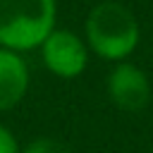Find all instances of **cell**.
Here are the masks:
<instances>
[{"instance_id": "6da1fadb", "label": "cell", "mask_w": 153, "mask_h": 153, "mask_svg": "<svg viewBox=\"0 0 153 153\" xmlns=\"http://www.w3.org/2000/svg\"><path fill=\"white\" fill-rule=\"evenodd\" d=\"M86 43L103 60H124L139 45V22L122 2H98L86 17Z\"/></svg>"}, {"instance_id": "7a4b0ae2", "label": "cell", "mask_w": 153, "mask_h": 153, "mask_svg": "<svg viewBox=\"0 0 153 153\" xmlns=\"http://www.w3.org/2000/svg\"><path fill=\"white\" fill-rule=\"evenodd\" d=\"M55 29V0H0V48L31 50Z\"/></svg>"}, {"instance_id": "3957f363", "label": "cell", "mask_w": 153, "mask_h": 153, "mask_svg": "<svg viewBox=\"0 0 153 153\" xmlns=\"http://www.w3.org/2000/svg\"><path fill=\"white\" fill-rule=\"evenodd\" d=\"M41 55L48 72H53L60 79H74L88 65L86 43L69 29H53L48 38L41 43Z\"/></svg>"}, {"instance_id": "277c9868", "label": "cell", "mask_w": 153, "mask_h": 153, "mask_svg": "<svg viewBox=\"0 0 153 153\" xmlns=\"http://www.w3.org/2000/svg\"><path fill=\"white\" fill-rule=\"evenodd\" d=\"M108 96L115 108L124 112H139L151 100V81L136 65L120 62L108 74Z\"/></svg>"}, {"instance_id": "5b68a950", "label": "cell", "mask_w": 153, "mask_h": 153, "mask_svg": "<svg viewBox=\"0 0 153 153\" xmlns=\"http://www.w3.org/2000/svg\"><path fill=\"white\" fill-rule=\"evenodd\" d=\"M29 88V69L17 50L0 48V112L22 103Z\"/></svg>"}, {"instance_id": "8992f818", "label": "cell", "mask_w": 153, "mask_h": 153, "mask_svg": "<svg viewBox=\"0 0 153 153\" xmlns=\"http://www.w3.org/2000/svg\"><path fill=\"white\" fill-rule=\"evenodd\" d=\"M22 153H72L67 143L53 139V136H38V139H31Z\"/></svg>"}, {"instance_id": "52a82bcc", "label": "cell", "mask_w": 153, "mask_h": 153, "mask_svg": "<svg viewBox=\"0 0 153 153\" xmlns=\"http://www.w3.org/2000/svg\"><path fill=\"white\" fill-rule=\"evenodd\" d=\"M0 153H19V143L14 134L2 124H0Z\"/></svg>"}]
</instances>
